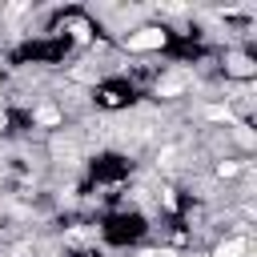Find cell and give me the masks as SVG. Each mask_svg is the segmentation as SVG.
I'll use <instances>...</instances> for the list:
<instances>
[{
	"mask_svg": "<svg viewBox=\"0 0 257 257\" xmlns=\"http://www.w3.org/2000/svg\"><path fill=\"white\" fill-rule=\"evenodd\" d=\"M205 120H225V124H229V120H233V108H229V104H209V108H205Z\"/></svg>",
	"mask_w": 257,
	"mask_h": 257,
	"instance_id": "obj_4",
	"label": "cell"
},
{
	"mask_svg": "<svg viewBox=\"0 0 257 257\" xmlns=\"http://www.w3.org/2000/svg\"><path fill=\"white\" fill-rule=\"evenodd\" d=\"M217 173H221V177H233V173H237V165H233V161H225V165H217Z\"/></svg>",
	"mask_w": 257,
	"mask_h": 257,
	"instance_id": "obj_7",
	"label": "cell"
},
{
	"mask_svg": "<svg viewBox=\"0 0 257 257\" xmlns=\"http://www.w3.org/2000/svg\"><path fill=\"white\" fill-rule=\"evenodd\" d=\"M32 120H36L40 128H52V124H60V108H56V104H40V108L32 112Z\"/></svg>",
	"mask_w": 257,
	"mask_h": 257,
	"instance_id": "obj_2",
	"label": "cell"
},
{
	"mask_svg": "<svg viewBox=\"0 0 257 257\" xmlns=\"http://www.w3.org/2000/svg\"><path fill=\"white\" fill-rule=\"evenodd\" d=\"M141 257H169V253H157V249H149V253H141Z\"/></svg>",
	"mask_w": 257,
	"mask_h": 257,
	"instance_id": "obj_8",
	"label": "cell"
},
{
	"mask_svg": "<svg viewBox=\"0 0 257 257\" xmlns=\"http://www.w3.org/2000/svg\"><path fill=\"white\" fill-rule=\"evenodd\" d=\"M133 52H153V48H161L165 44V32L157 28V24H149V28H137V32H128V40H124Z\"/></svg>",
	"mask_w": 257,
	"mask_h": 257,
	"instance_id": "obj_1",
	"label": "cell"
},
{
	"mask_svg": "<svg viewBox=\"0 0 257 257\" xmlns=\"http://www.w3.org/2000/svg\"><path fill=\"white\" fill-rule=\"evenodd\" d=\"M72 36H76V40H88V24H84V20H72Z\"/></svg>",
	"mask_w": 257,
	"mask_h": 257,
	"instance_id": "obj_6",
	"label": "cell"
},
{
	"mask_svg": "<svg viewBox=\"0 0 257 257\" xmlns=\"http://www.w3.org/2000/svg\"><path fill=\"white\" fill-rule=\"evenodd\" d=\"M241 253H245V237H229L213 249V257H241Z\"/></svg>",
	"mask_w": 257,
	"mask_h": 257,
	"instance_id": "obj_3",
	"label": "cell"
},
{
	"mask_svg": "<svg viewBox=\"0 0 257 257\" xmlns=\"http://www.w3.org/2000/svg\"><path fill=\"white\" fill-rule=\"evenodd\" d=\"M157 92H161V96H173V92H185V80H181V76H173V80H161V84H157Z\"/></svg>",
	"mask_w": 257,
	"mask_h": 257,
	"instance_id": "obj_5",
	"label": "cell"
}]
</instances>
